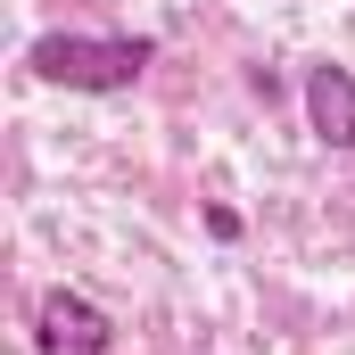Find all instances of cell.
Segmentation results:
<instances>
[{
    "label": "cell",
    "mask_w": 355,
    "mask_h": 355,
    "mask_svg": "<svg viewBox=\"0 0 355 355\" xmlns=\"http://www.w3.org/2000/svg\"><path fill=\"white\" fill-rule=\"evenodd\" d=\"M157 67V42L149 33H33L25 42V75L58 91H83V99H107V91H132Z\"/></svg>",
    "instance_id": "6da1fadb"
},
{
    "label": "cell",
    "mask_w": 355,
    "mask_h": 355,
    "mask_svg": "<svg viewBox=\"0 0 355 355\" xmlns=\"http://www.w3.org/2000/svg\"><path fill=\"white\" fill-rule=\"evenodd\" d=\"M33 355H116V322L83 289H42L33 297Z\"/></svg>",
    "instance_id": "7a4b0ae2"
},
{
    "label": "cell",
    "mask_w": 355,
    "mask_h": 355,
    "mask_svg": "<svg viewBox=\"0 0 355 355\" xmlns=\"http://www.w3.org/2000/svg\"><path fill=\"white\" fill-rule=\"evenodd\" d=\"M306 124H314V141L322 149H355V75L339 58H322V67H306Z\"/></svg>",
    "instance_id": "3957f363"
}]
</instances>
